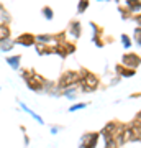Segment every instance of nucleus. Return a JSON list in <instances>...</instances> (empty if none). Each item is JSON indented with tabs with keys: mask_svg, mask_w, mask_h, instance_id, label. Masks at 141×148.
Masks as SVG:
<instances>
[{
	"mask_svg": "<svg viewBox=\"0 0 141 148\" xmlns=\"http://www.w3.org/2000/svg\"><path fill=\"white\" fill-rule=\"evenodd\" d=\"M80 74V81H79V92L82 94H92L100 87V77L94 71H90L87 68H80L79 69Z\"/></svg>",
	"mask_w": 141,
	"mask_h": 148,
	"instance_id": "nucleus-1",
	"label": "nucleus"
},
{
	"mask_svg": "<svg viewBox=\"0 0 141 148\" xmlns=\"http://www.w3.org/2000/svg\"><path fill=\"white\" fill-rule=\"evenodd\" d=\"M79 81H80V74L79 71H74V69H67V71H64L61 76H59V79L56 81V86H58L59 90H64L71 87L74 84H79Z\"/></svg>",
	"mask_w": 141,
	"mask_h": 148,
	"instance_id": "nucleus-2",
	"label": "nucleus"
},
{
	"mask_svg": "<svg viewBox=\"0 0 141 148\" xmlns=\"http://www.w3.org/2000/svg\"><path fill=\"white\" fill-rule=\"evenodd\" d=\"M52 49H54V54H58L61 59H66L67 56H71V54H74L77 51V45H76V41L66 40V41H63V43L52 45Z\"/></svg>",
	"mask_w": 141,
	"mask_h": 148,
	"instance_id": "nucleus-3",
	"label": "nucleus"
},
{
	"mask_svg": "<svg viewBox=\"0 0 141 148\" xmlns=\"http://www.w3.org/2000/svg\"><path fill=\"white\" fill-rule=\"evenodd\" d=\"M46 77L43 76V74L36 73L35 69H33V74L25 81L26 86H28V89L33 90V92H43L44 90V84H46Z\"/></svg>",
	"mask_w": 141,
	"mask_h": 148,
	"instance_id": "nucleus-4",
	"label": "nucleus"
},
{
	"mask_svg": "<svg viewBox=\"0 0 141 148\" xmlns=\"http://www.w3.org/2000/svg\"><path fill=\"white\" fill-rule=\"evenodd\" d=\"M100 132H85L80 137V143H79V148H97L100 140Z\"/></svg>",
	"mask_w": 141,
	"mask_h": 148,
	"instance_id": "nucleus-5",
	"label": "nucleus"
},
{
	"mask_svg": "<svg viewBox=\"0 0 141 148\" xmlns=\"http://www.w3.org/2000/svg\"><path fill=\"white\" fill-rule=\"evenodd\" d=\"M120 63L126 68H131V69H138L141 66V56L138 53H133V51H126V53L121 54V59Z\"/></svg>",
	"mask_w": 141,
	"mask_h": 148,
	"instance_id": "nucleus-6",
	"label": "nucleus"
},
{
	"mask_svg": "<svg viewBox=\"0 0 141 148\" xmlns=\"http://www.w3.org/2000/svg\"><path fill=\"white\" fill-rule=\"evenodd\" d=\"M13 41H15L16 46L35 48V45H36V35H33V33H30V32H25V33H21V35L13 38Z\"/></svg>",
	"mask_w": 141,
	"mask_h": 148,
	"instance_id": "nucleus-7",
	"label": "nucleus"
},
{
	"mask_svg": "<svg viewBox=\"0 0 141 148\" xmlns=\"http://www.w3.org/2000/svg\"><path fill=\"white\" fill-rule=\"evenodd\" d=\"M66 32H67V36L72 38V41H76V40H79L80 35H82V23H80L77 18H72V20L69 21Z\"/></svg>",
	"mask_w": 141,
	"mask_h": 148,
	"instance_id": "nucleus-8",
	"label": "nucleus"
},
{
	"mask_svg": "<svg viewBox=\"0 0 141 148\" xmlns=\"http://www.w3.org/2000/svg\"><path fill=\"white\" fill-rule=\"evenodd\" d=\"M115 74L120 76L121 79H123V77H125V79H130V77H133L136 74V69L126 68V66H123L121 63H118V64H115Z\"/></svg>",
	"mask_w": 141,
	"mask_h": 148,
	"instance_id": "nucleus-9",
	"label": "nucleus"
},
{
	"mask_svg": "<svg viewBox=\"0 0 141 148\" xmlns=\"http://www.w3.org/2000/svg\"><path fill=\"white\" fill-rule=\"evenodd\" d=\"M35 51H36L38 56H51V54H54L52 45H41V43H36V45H35Z\"/></svg>",
	"mask_w": 141,
	"mask_h": 148,
	"instance_id": "nucleus-10",
	"label": "nucleus"
},
{
	"mask_svg": "<svg viewBox=\"0 0 141 148\" xmlns=\"http://www.w3.org/2000/svg\"><path fill=\"white\" fill-rule=\"evenodd\" d=\"M5 63L8 64L13 71H20V68H21V54H12V56H7Z\"/></svg>",
	"mask_w": 141,
	"mask_h": 148,
	"instance_id": "nucleus-11",
	"label": "nucleus"
},
{
	"mask_svg": "<svg viewBox=\"0 0 141 148\" xmlns=\"http://www.w3.org/2000/svg\"><path fill=\"white\" fill-rule=\"evenodd\" d=\"M77 92H79V84H74V86H71V87H67V89L61 90V95H63V97H67L71 101H76V99H77Z\"/></svg>",
	"mask_w": 141,
	"mask_h": 148,
	"instance_id": "nucleus-12",
	"label": "nucleus"
},
{
	"mask_svg": "<svg viewBox=\"0 0 141 148\" xmlns=\"http://www.w3.org/2000/svg\"><path fill=\"white\" fill-rule=\"evenodd\" d=\"M12 36V27L8 23H0V43L5 41V40H10Z\"/></svg>",
	"mask_w": 141,
	"mask_h": 148,
	"instance_id": "nucleus-13",
	"label": "nucleus"
},
{
	"mask_svg": "<svg viewBox=\"0 0 141 148\" xmlns=\"http://www.w3.org/2000/svg\"><path fill=\"white\" fill-rule=\"evenodd\" d=\"M116 10H118L120 16L123 18V21H130L131 18H133V13H131V10H130L126 5H123V3H118V5H116Z\"/></svg>",
	"mask_w": 141,
	"mask_h": 148,
	"instance_id": "nucleus-14",
	"label": "nucleus"
},
{
	"mask_svg": "<svg viewBox=\"0 0 141 148\" xmlns=\"http://www.w3.org/2000/svg\"><path fill=\"white\" fill-rule=\"evenodd\" d=\"M36 43H41V45H54V36H52V33H38Z\"/></svg>",
	"mask_w": 141,
	"mask_h": 148,
	"instance_id": "nucleus-15",
	"label": "nucleus"
},
{
	"mask_svg": "<svg viewBox=\"0 0 141 148\" xmlns=\"http://www.w3.org/2000/svg\"><path fill=\"white\" fill-rule=\"evenodd\" d=\"M18 104H20V107H21V109H23V110H25L26 114H28V115L31 117V119H35V120H36L38 123H40V125H44V120H43V119H41L40 115H38V114H36L35 110H31V109H30V107L26 106L25 102H18Z\"/></svg>",
	"mask_w": 141,
	"mask_h": 148,
	"instance_id": "nucleus-16",
	"label": "nucleus"
},
{
	"mask_svg": "<svg viewBox=\"0 0 141 148\" xmlns=\"http://www.w3.org/2000/svg\"><path fill=\"white\" fill-rule=\"evenodd\" d=\"M123 5L128 7L133 15L141 12V0H123Z\"/></svg>",
	"mask_w": 141,
	"mask_h": 148,
	"instance_id": "nucleus-17",
	"label": "nucleus"
},
{
	"mask_svg": "<svg viewBox=\"0 0 141 148\" xmlns=\"http://www.w3.org/2000/svg\"><path fill=\"white\" fill-rule=\"evenodd\" d=\"M15 41H13V38H10V40H5V41L0 43V51L2 53H10V51H13L15 49Z\"/></svg>",
	"mask_w": 141,
	"mask_h": 148,
	"instance_id": "nucleus-18",
	"label": "nucleus"
},
{
	"mask_svg": "<svg viewBox=\"0 0 141 148\" xmlns=\"http://www.w3.org/2000/svg\"><path fill=\"white\" fill-rule=\"evenodd\" d=\"M89 27L92 28V36H104L105 35L104 28L100 27V25H97L95 21H89Z\"/></svg>",
	"mask_w": 141,
	"mask_h": 148,
	"instance_id": "nucleus-19",
	"label": "nucleus"
},
{
	"mask_svg": "<svg viewBox=\"0 0 141 148\" xmlns=\"http://www.w3.org/2000/svg\"><path fill=\"white\" fill-rule=\"evenodd\" d=\"M41 15H43V18H44V20L51 21L52 18H54V10H52L49 5H44V7L41 8Z\"/></svg>",
	"mask_w": 141,
	"mask_h": 148,
	"instance_id": "nucleus-20",
	"label": "nucleus"
},
{
	"mask_svg": "<svg viewBox=\"0 0 141 148\" xmlns=\"http://www.w3.org/2000/svg\"><path fill=\"white\" fill-rule=\"evenodd\" d=\"M120 41H121V45H123L125 49H130L133 46V38H130V35H126V33H121Z\"/></svg>",
	"mask_w": 141,
	"mask_h": 148,
	"instance_id": "nucleus-21",
	"label": "nucleus"
},
{
	"mask_svg": "<svg viewBox=\"0 0 141 148\" xmlns=\"http://www.w3.org/2000/svg\"><path fill=\"white\" fill-rule=\"evenodd\" d=\"M89 5H90V0H79L77 2V15L85 13L87 8H89Z\"/></svg>",
	"mask_w": 141,
	"mask_h": 148,
	"instance_id": "nucleus-22",
	"label": "nucleus"
},
{
	"mask_svg": "<svg viewBox=\"0 0 141 148\" xmlns=\"http://www.w3.org/2000/svg\"><path fill=\"white\" fill-rule=\"evenodd\" d=\"M52 36H54V45H56V43H63V41H66V40H69L67 32H66V30L58 32V33H52Z\"/></svg>",
	"mask_w": 141,
	"mask_h": 148,
	"instance_id": "nucleus-23",
	"label": "nucleus"
},
{
	"mask_svg": "<svg viewBox=\"0 0 141 148\" xmlns=\"http://www.w3.org/2000/svg\"><path fill=\"white\" fill-rule=\"evenodd\" d=\"M133 43L138 48H141V28L140 27H135V30H133Z\"/></svg>",
	"mask_w": 141,
	"mask_h": 148,
	"instance_id": "nucleus-24",
	"label": "nucleus"
},
{
	"mask_svg": "<svg viewBox=\"0 0 141 148\" xmlns=\"http://www.w3.org/2000/svg\"><path fill=\"white\" fill-rule=\"evenodd\" d=\"M87 106H89V102H77V104H74V106L69 107V112H71V114H74V112H77V110H82V109H85Z\"/></svg>",
	"mask_w": 141,
	"mask_h": 148,
	"instance_id": "nucleus-25",
	"label": "nucleus"
},
{
	"mask_svg": "<svg viewBox=\"0 0 141 148\" xmlns=\"http://www.w3.org/2000/svg\"><path fill=\"white\" fill-rule=\"evenodd\" d=\"M131 21H135L136 27L141 28V12H140V13H135V15H133V18H131Z\"/></svg>",
	"mask_w": 141,
	"mask_h": 148,
	"instance_id": "nucleus-26",
	"label": "nucleus"
},
{
	"mask_svg": "<svg viewBox=\"0 0 141 148\" xmlns=\"http://www.w3.org/2000/svg\"><path fill=\"white\" fill-rule=\"evenodd\" d=\"M131 123H133V125H140V123H141V110L135 115V119H133V122H131Z\"/></svg>",
	"mask_w": 141,
	"mask_h": 148,
	"instance_id": "nucleus-27",
	"label": "nucleus"
},
{
	"mask_svg": "<svg viewBox=\"0 0 141 148\" xmlns=\"http://www.w3.org/2000/svg\"><path fill=\"white\" fill-rule=\"evenodd\" d=\"M63 130V127H59V125H52L51 127V135H56V133H59Z\"/></svg>",
	"mask_w": 141,
	"mask_h": 148,
	"instance_id": "nucleus-28",
	"label": "nucleus"
},
{
	"mask_svg": "<svg viewBox=\"0 0 141 148\" xmlns=\"http://www.w3.org/2000/svg\"><path fill=\"white\" fill-rule=\"evenodd\" d=\"M23 140H25V147H28V145H30V137H28L26 133H25V137H23Z\"/></svg>",
	"mask_w": 141,
	"mask_h": 148,
	"instance_id": "nucleus-29",
	"label": "nucleus"
},
{
	"mask_svg": "<svg viewBox=\"0 0 141 148\" xmlns=\"http://www.w3.org/2000/svg\"><path fill=\"white\" fill-rule=\"evenodd\" d=\"M138 97H141V92H135V94L130 95V99H138Z\"/></svg>",
	"mask_w": 141,
	"mask_h": 148,
	"instance_id": "nucleus-30",
	"label": "nucleus"
},
{
	"mask_svg": "<svg viewBox=\"0 0 141 148\" xmlns=\"http://www.w3.org/2000/svg\"><path fill=\"white\" fill-rule=\"evenodd\" d=\"M113 2H116V5H118V3H121V0H113Z\"/></svg>",
	"mask_w": 141,
	"mask_h": 148,
	"instance_id": "nucleus-31",
	"label": "nucleus"
},
{
	"mask_svg": "<svg viewBox=\"0 0 141 148\" xmlns=\"http://www.w3.org/2000/svg\"><path fill=\"white\" fill-rule=\"evenodd\" d=\"M97 2H112V0H97Z\"/></svg>",
	"mask_w": 141,
	"mask_h": 148,
	"instance_id": "nucleus-32",
	"label": "nucleus"
},
{
	"mask_svg": "<svg viewBox=\"0 0 141 148\" xmlns=\"http://www.w3.org/2000/svg\"><path fill=\"white\" fill-rule=\"evenodd\" d=\"M0 90H2V87H0Z\"/></svg>",
	"mask_w": 141,
	"mask_h": 148,
	"instance_id": "nucleus-33",
	"label": "nucleus"
},
{
	"mask_svg": "<svg viewBox=\"0 0 141 148\" xmlns=\"http://www.w3.org/2000/svg\"><path fill=\"white\" fill-rule=\"evenodd\" d=\"M140 142H141V138H140Z\"/></svg>",
	"mask_w": 141,
	"mask_h": 148,
	"instance_id": "nucleus-34",
	"label": "nucleus"
},
{
	"mask_svg": "<svg viewBox=\"0 0 141 148\" xmlns=\"http://www.w3.org/2000/svg\"><path fill=\"white\" fill-rule=\"evenodd\" d=\"M113 148H116V147H113Z\"/></svg>",
	"mask_w": 141,
	"mask_h": 148,
	"instance_id": "nucleus-35",
	"label": "nucleus"
}]
</instances>
